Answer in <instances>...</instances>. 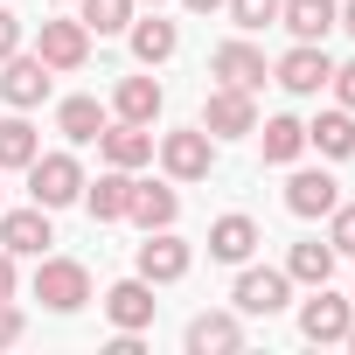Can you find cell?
I'll return each mask as SVG.
<instances>
[{"label": "cell", "mask_w": 355, "mask_h": 355, "mask_svg": "<svg viewBox=\"0 0 355 355\" xmlns=\"http://www.w3.org/2000/svg\"><path fill=\"white\" fill-rule=\"evenodd\" d=\"M56 132H63L70 146H91V139L105 132V105H98V98H63V105H56Z\"/></svg>", "instance_id": "22"}, {"label": "cell", "mask_w": 355, "mask_h": 355, "mask_svg": "<svg viewBox=\"0 0 355 355\" xmlns=\"http://www.w3.org/2000/svg\"><path fill=\"white\" fill-rule=\"evenodd\" d=\"M139 230H174V216H182V196L160 189V182H132V209H125Z\"/></svg>", "instance_id": "17"}, {"label": "cell", "mask_w": 355, "mask_h": 355, "mask_svg": "<svg viewBox=\"0 0 355 355\" xmlns=\"http://www.w3.org/2000/svg\"><path fill=\"white\" fill-rule=\"evenodd\" d=\"M286 293H293V279H286V272H272V265H244V272H237V286H230L237 313H265V320L286 306Z\"/></svg>", "instance_id": "6"}, {"label": "cell", "mask_w": 355, "mask_h": 355, "mask_svg": "<svg viewBox=\"0 0 355 355\" xmlns=\"http://www.w3.org/2000/svg\"><path fill=\"white\" fill-rule=\"evenodd\" d=\"M279 21L293 28V42H320L341 21V8H334V0H279Z\"/></svg>", "instance_id": "20"}, {"label": "cell", "mask_w": 355, "mask_h": 355, "mask_svg": "<svg viewBox=\"0 0 355 355\" xmlns=\"http://www.w3.org/2000/svg\"><path fill=\"white\" fill-rule=\"evenodd\" d=\"M293 98H313V91H327V77H334V56L320 49V42H293L286 56H279V70H272Z\"/></svg>", "instance_id": "5"}, {"label": "cell", "mask_w": 355, "mask_h": 355, "mask_svg": "<svg viewBox=\"0 0 355 355\" xmlns=\"http://www.w3.org/2000/svg\"><path fill=\"white\" fill-rule=\"evenodd\" d=\"M209 70L223 77V84H237V91H258L272 70H265V49H251V42H223L216 56H209Z\"/></svg>", "instance_id": "16"}, {"label": "cell", "mask_w": 355, "mask_h": 355, "mask_svg": "<svg viewBox=\"0 0 355 355\" xmlns=\"http://www.w3.org/2000/svg\"><path fill=\"white\" fill-rule=\"evenodd\" d=\"M341 341H348V348H355V320H348V334H341Z\"/></svg>", "instance_id": "37"}, {"label": "cell", "mask_w": 355, "mask_h": 355, "mask_svg": "<svg viewBox=\"0 0 355 355\" xmlns=\"http://www.w3.org/2000/svg\"><path fill=\"white\" fill-rule=\"evenodd\" d=\"M35 300H42L49 313H77V306L91 300V272H84L77 258H42V265H35Z\"/></svg>", "instance_id": "2"}, {"label": "cell", "mask_w": 355, "mask_h": 355, "mask_svg": "<svg viewBox=\"0 0 355 355\" xmlns=\"http://www.w3.org/2000/svg\"><path fill=\"white\" fill-rule=\"evenodd\" d=\"M21 49V15H8V8H0V63H8Z\"/></svg>", "instance_id": "32"}, {"label": "cell", "mask_w": 355, "mask_h": 355, "mask_svg": "<svg viewBox=\"0 0 355 355\" xmlns=\"http://www.w3.org/2000/svg\"><path fill=\"white\" fill-rule=\"evenodd\" d=\"M77 8H84L77 21H84L91 35H125V28H132V8H139V0H77Z\"/></svg>", "instance_id": "27"}, {"label": "cell", "mask_w": 355, "mask_h": 355, "mask_svg": "<svg viewBox=\"0 0 355 355\" xmlns=\"http://www.w3.org/2000/svg\"><path fill=\"white\" fill-rule=\"evenodd\" d=\"M327 84H334V98L355 112V63H334V77H327Z\"/></svg>", "instance_id": "33"}, {"label": "cell", "mask_w": 355, "mask_h": 355, "mask_svg": "<svg viewBox=\"0 0 355 355\" xmlns=\"http://www.w3.org/2000/svg\"><path fill=\"white\" fill-rule=\"evenodd\" d=\"M49 244H56V230H49V209H42V202L0 216V251H15V258H42Z\"/></svg>", "instance_id": "9"}, {"label": "cell", "mask_w": 355, "mask_h": 355, "mask_svg": "<svg viewBox=\"0 0 355 355\" xmlns=\"http://www.w3.org/2000/svg\"><path fill=\"white\" fill-rule=\"evenodd\" d=\"M153 8H160V0H153Z\"/></svg>", "instance_id": "38"}, {"label": "cell", "mask_w": 355, "mask_h": 355, "mask_svg": "<svg viewBox=\"0 0 355 355\" xmlns=\"http://www.w3.org/2000/svg\"><path fill=\"white\" fill-rule=\"evenodd\" d=\"M286 279H300V286H327V279H334V244H293Z\"/></svg>", "instance_id": "26"}, {"label": "cell", "mask_w": 355, "mask_h": 355, "mask_svg": "<svg viewBox=\"0 0 355 355\" xmlns=\"http://www.w3.org/2000/svg\"><path fill=\"white\" fill-rule=\"evenodd\" d=\"M35 56H42L49 70H84V56H91V28H84V21H42Z\"/></svg>", "instance_id": "11"}, {"label": "cell", "mask_w": 355, "mask_h": 355, "mask_svg": "<svg viewBox=\"0 0 355 355\" xmlns=\"http://www.w3.org/2000/svg\"><path fill=\"white\" fill-rule=\"evenodd\" d=\"M334 28H348V35H355V0H348V8H341V21H334Z\"/></svg>", "instance_id": "36"}, {"label": "cell", "mask_w": 355, "mask_h": 355, "mask_svg": "<svg viewBox=\"0 0 355 355\" xmlns=\"http://www.w3.org/2000/svg\"><path fill=\"white\" fill-rule=\"evenodd\" d=\"M258 139H265V160H272V167H286V160H300V153H306V125H300L293 112L265 119V125H258Z\"/></svg>", "instance_id": "24"}, {"label": "cell", "mask_w": 355, "mask_h": 355, "mask_svg": "<svg viewBox=\"0 0 355 355\" xmlns=\"http://www.w3.org/2000/svg\"><path fill=\"white\" fill-rule=\"evenodd\" d=\"M21 334H28V320H21V306H15V300H0V348H15Z\"/></svg>", "instance_id": "31"}, {"label": "cell", "mask_w": 355, "mask_h": 355, "mask_svg": "<svg viewBox=\"0 0 355 355\" xmlns=\"http://www.w3.org/2000/svg\"><path fill=\"white\" fill-rule=\"evenodd\" d=\"M98 146H105V160H112V167H146V160H153V132H146V125H132V119L105 125V132H98Z\"/></svg>", "instance_id": "18"}, {"label": "cell", "mask_w": 355, "mask_h": 355, "mask_svg": "<svg viewBox=\"0 0 355 355\" xmlns=\"http://www.w3.org/2000/svg\"><path fill=\"white\" fill-rule=\"evenodd\" d=\"M334 202H341V182L320 174V167H300L293 182H286V209H293V216H327Z\"/></svg>", "instance_id": "13"}, {"label": "cell", "mask_w": 355, "mask_h": 355, "mask_svg": "<svg viewBox=\"0 0 355 355\" xmlns=\"http://www.w3.org/2000/svg\"><path fill=\"white\" fill-rule=\"evenodd\" d=\"M125 35H132V56H139L146 70H153V63H167L174 49H182V28H174V21H160V15H153V21H132Z\"/></svg>", "instance_id": "23"}, {"label": "cell", "mask_w": 355, "mask_h": 355, "mask_svg": "<svg viewBox=\"0 0 355 355\" xmlns=\"http://www.w3.org/2000/svg\"><path fill=\"white\" fill-rule=\"evenodd\" d=\"M223 8H230V21H237L244 35H258V28L279 21V0H223Z\"/></svg>", "instance_id": "29"}, {"label": "cell", "mask_w": 355, "mask_h": 355, "mask_svg": "<svg viewBox=\"0 0 355 355\" xmlns=\"http://www.w3.org/2000/svg\"><path fill=\"white\" fill-rule=\"evenodd\" d=\"M21 174H28V196H35L49 216H56V209H70V202L84 196V167H77L70 153H35Z\"/></svg>", "instance_id": "1"}, {"label": "cell", "mask_w": 355, "mask_h": 355, "mask_svg": "<svg viewBox=\"0 0 355 355\" xmlns=\"http://www.w3.org/2000/svg\"><path fill=\"white\" fill-rule=\"evenodd\" d=\"M84 202H91L98 223H125V209H132V167H105L98 182H84Z\"/></svg>", "instance_id": "14"}, {"label": "cell", "mask_w": 355, "mask_h": 355, "mask_svg": "<svg viewBox=\"0 0 355 355\" xmlns=\"http://www.w3.org/2000/svg\"><path fill=\"white\" fill-rule=\"evenodd\" d=\"M182 8H189V15H216V8H223V0H182Z\"/></svg>", "instance_id": "35"}, {"label": "cell", "mask_w": 355, "mask_h": 355, "mask_svg": "<svg viewBox=\"0 0 355 355\" xmlns=\"http://www.w3.org/2000/svg\"><path fill=\"white\" fill-rule=\"evenodd\" d=\"M251 251H258V223H251V216H216V223H209V258L251 265Z\"/></svg>", "instance_id": "19"}, {"label": "cell", "mask_w": 355, "mask_h": 355, "mask_svg": "<svg viewBox=\"0 0 355 355\" xmlns=\"http://www.w3.org/2000/svg\"><path fill=\"white\" fill-rule=\"evenodd\" d=\"M0 98H8L15 112H35L42 98H49V63L42 56H8V63H0Z\"/></svg>", "instance_id": "8"}, {"label": "cell", "mask_w": 355, "mask_h": 355, "mask_svg": "<svg viewBox=\"0 0 355 355\" xmlns=\"http://www.w3.org/2000/svg\"><path fill=\"white\" fill-rule=\"evenodd\" d=\"M202 132H209V139H244V132H258V105H251V91L216 84L209 105H202Z\"/></svg>", "instance_id": "3"}, {"label": "cell", "mask_w": 355, "mask_h": 355, "mask_svg": "<svg viewBox=\"0 0 355 355\" xmlns=\"http://www.w3.org/2000/svg\"><path fill=\"white\" fill-rule=\"evenodd\" d=\"M112 112L132 119V125H153V119H160V84H153V77H125L119 98H112Z\"/></svg>", "instance_id": "25"}, {"label": "cell", "mask_w": 355, "mask_h": 355, "mask_svg": "<svg viewBox=\"0 0 355 355\" xmlns=\"http://www.w3.org/2000/svg\"><path fill=\"white\" fill-rule=\"evenodd\" d=\"M327 244H334V258H355V202L327 209Z\"/></svg>", "instance_id": "30"}, {"label": "cell", "mask_w": 355, "mask_h": 355, "mask_svg": "<svg viewBox=\"0 0 355 355\" xmlns=\"http://www.w3.org/2000/svg\"><path fill=\"white\" fill-rule=\"evenodd\" d=\"M189 265H196V251L174 237V230H146V244H139V279L174 286V279H189Z\"/></svg>", "instance_id": "7"}, {"label": "cell", "mask_w": 355, "mask_h": 355, "mask_svg": "<svg viewBox=\"0 0 355 355\" xmlns=\"http://www.w3.org/2000/svg\"><path fill=\"white\" fill-rule=\"evenodd\" d=\"M153 279H119L112 293H105V313H112V327H132V334H146L153 327Z\"/></svg>", "instance_id": "12"}, {"label": "cell", "mask_w": 355, "mask_h": 355, "mask_svg": "<svg viewBox=\"0 0 355 355\" xmlns=\"http://www.w3.org/2000/svg\"><path fill=\"white\" fill-rule=\"evenodd\" d=\"M42 153V139H35V125L15 112V119H0V167H28Z\"/></svg>", "instance_id": "28"}, {"label": "cell", "mask_w": 355, "mask_h": 355, "mask_svg": "<svg viewBox=\"0 0 355 355\" xmlns=\"http://www.w3.org/2000/svg\"><path fill=\"white\" fill-rule=\"evenodd\" d=\"M160 167L174 174V182H202V174L216 167V139H209L202 125H189V132H167V139H160Z\"/></svg>", "instance_id": "4"}, {"label": "cell", "mask_w": 355, "mask_h": 355, "mask_svg": "<svg viewBox=\"0 0 355 355\" xmlns=\"http://www.w3.org/2000/svg\"><path fill=\"white\" fill-rule=\"evenodd\" d=\"M348 320H355V300H341V293H327V286H313V300L300 306V334L306 341H341L348 334Z\"/></svg>", "instance_id": "10"}, {"label": "cell", "mask_w": 355, "mask_h": 355, "mask_svg": "<svg viewBox=\"0 0 355 355\" xmlns=\"http://www.w3.org/2000/svg\"><path fill=\"white\" fill-rule=\"evenodd\" d=\"M182 341H189V355H230V348H244V320L237 313H196Z\"/></svg>", "instance_id": "15"}, {"label": "cell", "mask_w": 355, "mask_h": 355, "mask_svg": "<svg viewBox=\"0 0 355 355\" xmlns=\"http://www.w3.org/2000/svg\"><path fill=\"white\" fill-rule=\"evenodd\" d=\"M0 300H15V251H0Z\"/></svg>", "instance_id": "34"}, {"label": "cell", "mask_w": 355, "mask_h": 355, "mask_svg": "<svg viewBox=\"0 0 355 355\" xmlns=\"http://www.w3.org/2000/svg\"><path fill=\"white\" fill-rule=\"evenodd\" d=\"M306 146H320L327 160H348V153H355V112H348V105L320 112V119L306 125Z\"/></svg>", "instance_id": "21"}]
</instances>
